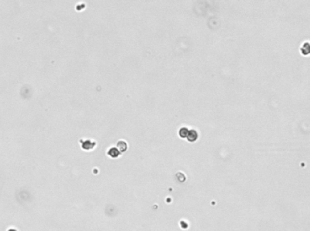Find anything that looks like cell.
<instances>
[{
    "mask_svg": "<svg viewBox=\"0 0 310 231\" xmlns=\"http://www.w3.org/2000/svg\"><path fill=\"white\" fill-rule=\"evenodd\" d=\"M187 138L190 142H193L198 138V133L196 130H190L187 135Z\"/></svg>",
    "mask_w": 310,
    "mask_h": 231,
    "instance_id": "1",
    "label": "cell"
},
{
    "mask_svg": "<svg viewBox=\"0 0 310 231\" xmlns=\"http://www.w3.org/2000/svg\"><path fill=\"white\" fill-rule=\"evenodd\" d=\"M301 52L303 54L307 55V54H309L310 53V43H305L303 45H302V48H301Z\"/></svg>",
    "mask_w": 310,
    "mask_h": 231,
    "instance_id": "2",
    "label": "cell"
}]
</instances>
